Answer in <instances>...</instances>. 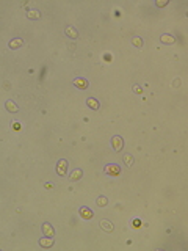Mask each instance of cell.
I'll return each mask as SVG.
<instances>
[{
  "mask_svg": "<svg viewBox=\"0 0 188 251\" xmlns=\"http://www.w3.org/2000/svg\"><path fill=\"white\" fill-rule=\"evenodd\" d=\"M105 173L111 174V176H118V174L121 173V168L118 165H107L105 166Z\"/></svg>",
  "mask_w": 188,
  "mask_h": 251,
  "instance_id": "1",
  "label": "cell"
},
{
  "mask_svg": "<svg viewBox=\"0 0 188 251\" xmlns=\"http://www.w3.org/2000/svg\"><path fill=\"white\" fill-rule=\"evenodd\" d=\"M66 170H68V162H66V160H60L58 165H57V173L60 174V176H64Z\"/></svg>",
  "mask_w": 188,
  "mask_h": 251,
  "instance_id": "2",
  "label": "cell"
},
{
  "mask_svg": "<svg viewBox=\"0 0 188 251\" xmlns=\"http://www.w3.org/2000/svg\"><path fill=\"white\" fill-rule=\"evenodd\" d=\"M52 245H53V239H52V237L44 236V239H39V247H42V248H50Z\"/></svg>",
  "mask_w": 188,
  "mask_h": 251,
  "instance_id": "3",
  "label": "cell"
},
{
  "mask_svg": "<svg viewBox=\"0 0 188 251\" xmlns=\"http://www.w3.org/2000/svg\"><path fill=\"white\" fill-rule=\"evenodd\" d=\"M122 144H124V141H122V138H121V137H113L111 146L114 148V151H121V149H122Z\"/></svg>",
  "mask_w": 188,
  "mask_h": 251,
  "instance_id": "4",
  "label": "cell"
},
{
  "mask_svg": "<svg viewBox=\"0 0 188 251\" xmlns=\"http://www.w3.org/2000/svg\"><path fill=\"white\" fill-rule=\"evenodd\" d=\"M42 232H44V236H47V237H53V234H55L53 228L49 225V223H44L42 225Z\"/></svg>",
  "mask_w": 188,
  "mask_h": 251,
  "instance_id": "5",
  "label": "cell"
},
{
  "mask_svg": "<svg viewBox=\"0 0 188 251\" xmlns=\"http://www.w3.org/2000/svg\"><path fill=\"white\" fill-rule=\"evenodd\" d=\"M64 33H66V35H68L69 38H72V39H75V38H77V36H79V31H77V30L74 28V27H71V25H69V27H66Z\"/></svg>",
  "mask_w": 188,
  "mask_h": 251,
  "instance_id": "6",
  "label": "cell"
},
{
  "mask_svg": "<svg viewBox=\"0 0 188 251\" xmlns=\"http://www.w3.org/2000/svg\"><path fill=\"white\" fill-rule=\"evenodd\" d=\"M99 226H101L103 231H107V232H111V231H113V225H111L110 221H107V220H102Z\"/></svg>",
  "mask_w": 188,
  "mask_h": 251,
  "instance_id": "7",
  "label": "cell"
},
{
  "mask_svg": "<svg viewBox=\"0 0 188 251\" xmlns=\"http://www.w3.org/2000/svg\"><path fill=\"white\" fill-rule=\"evenodd\" d=\"M86 105L90 108H93V110H97V108H99V102L94 99V97H90V99H86Z\"/></svg>",
  "mask_w": 188,
  "mask_h": 251,
  "instance_id": "8",
  "label": "cell"
},
{
  "mask_svg": "<svg viewBox=\"0 0 188 251\" xmlns=\"http://www.w3.org/2000/svg\"><path fill=\"white\" fill-rule=\"evenodd\" d=\"M162 42H165V44H174L176 38H173L171 35H162Z\"/></svg>",
  "mask_w": 188,
  "mask_h": 251,
  "instance_id": "9",
  "label": "cell"
},
{
  "mask_svg": "<svg viewBox=\"0 0 188 251\" xmlns=\"http://www.w3.org/2000/svg\"><path fill=\"white\" fill-rule=\"evenodd\" d=\"M74 83H75V86H79L80 90H85L86 86H88V82H86L85 79H75Z\"/></svg>",
  "mask_w": 188,
  "mask_h": 251,
  "instance_id": "10",
  "label": "cell"
},
{
  "mask_svg": "<svg viewBox=\"0 0 188 251\" xmlns=\"http://www.w3.org/2000/svg\"><path fill=\"white\" fill-rule=\"evenodd\" d=\"M80 214H82V217H83V218H86V220H90V218L93 217V212H91L90 209H86V207H82V209H80Z\"/></svg>",
  "mask_w": 188,
  "mask_h": 251,
  "instance_id": "11",
  "label": "cell"
},
{
  "mask_svg": "<svg viewBox=\"0 0 188 251\" xmlns=\"http://www.w3.org/2000/svg\"><path fill=\"white\" fill-rule=\"evenodd\" d=\"M5 107H7V110L13 112V113H16V112H17V105H16L14 102H11V101H7V104H5Z\"/></svg>",
  "mask_w": 188,
  "mask_h": 251,
  "instance_id": "12",
  "label": "cell"
},
{
  "mask_svg": "<svg viewBox=\"0 0 188 251\" xmlns=\"http://www.w3.org/2000/svg\"><path fill=\"white\" fill-rule=\"evenodd\" d=\"M22 44H24V41H22L20 38H17V39H13V41L9 42V47H11V49H17V47H20Z\"/></svg>",
  "mask_w": 188,
  "mask_h": 251,
  "instance_id": "13",
  "label": "cell"
},
{
  "mask_svg": "<svg viewBox=\"0 0 188 251\" xmlns=\"http://www.w3.org/2000/svg\"><path fill=\"white\" fill-rule=\"evenodd\" d=\"M27 16H28V19H39L41 13H39V11H36V9H30V11L27 13Z\"/></svg>",
  "mask_w": 188,
  "mask_h": 251,
  "instance_id": "14",
  "label": "cell"
},
{
  "mask_svg": "<svg viewBox=\"0 0 188 251\" xmlns=\"http://www.w3.org/2000/svg\"><path fill=\"white\" fill-rule=\"evenodd\" d=\"M96 203H97V206H99V207H103V206H107L108 201H107V198H105V196H99Z\"/></svg>",
  "mask_w": 188,
  "mask_h": 251,
  "instance_id": "15",
  "label": "cell"
},
{
  "mask_svg": "<svg viewBox=\"0 0 188 251\" xmlns=\"http://www.w3.org/2000/svg\"><path fill=\"white\" fill-rule=\"evenodd\" d=\"M122 160H124V163H125V165H127V166H130V165H132V163H133V157H132L130 154H125Z\"/></svg>",
  "mask_w": 188,
  "mask_h": 251,
  "instance_id": "16",
  "label": "cell"
},
{
  "mask_svg": "<svg viewBox=\"0 0 188 251\" xmlns=\"http://www.w3.org/2000/svg\"><path fill=\"white\" fill-rule=\"evenodd\" d=\"M80 177H82V170H75L71 174V179H72V181H77V179H80Z\"/></svg>",
  "mask_w": 188,
  "mask_h": 251,
  "instance_id": "17",
  "label": "cell"
},
{
  "mask_svg": "<svg viewBox=\"0 0 188 251\" xmlns=\"http://www.w3.org/2000/svg\"><path fill=\"white\" fill-rule=\"evenodd\" d=\"M132 42H133V46H136V47L143 46V39H141V38H138V36H135L133 39H132Z\"/></svg>",
  "mask_w": 188,
  "mask_h": 251,
  "instance_id": "18",
  "label": "cell"
},
{
  "mask_svg": "<svg viewBox=\"0 0 188 251\" xmlns=\"http://www.w3.org/2000/svg\"><path fill=\"white\" fill-rule=\"evenodd\" d=\"M133 91L135 93H141V88H140V86H133Z\"/></svg>",
  "mask_w": 188,
  "mask_h": 251,
  "instance_id": "19",
  "label": "cell"
},
{
  "mask_svg": "<svg viewBox=\"0 0 188 251\" xmlns=\"http://www.w3.org/2000/svg\"><path fill=\"white\" fill-rule=\"evenodd\" d=\"M158 7H163V5H166V2H157Z\"/></svg>",
  "mask_w": 188,
  "mask_h": 251,
  "instance_id": "20",
  "label": "cell"
}]
</instances>
